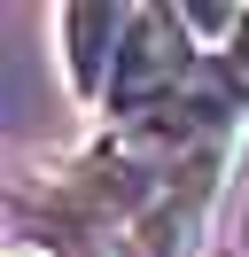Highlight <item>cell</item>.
Here are the masks:
<instances>
[{"instance_id":"cell-1","label":"cell","mask_w":249,"mask_h":257,"mask_svg":"<svg viewBox=\"0 0 249 257\" xmlns=\"http://www.w3.org/2000/svg\"><path fill=\"white\" fill-rule=\"evenodd\" d=\"M210 70V55L187 39L179 8H133V32H125V55L109 70V125H140V117L171 109L187 86Z\"/></svg>"},{"instance_id":"cell-4","label":"cell","mask_w":249,"mask_h":257,"mask_svg":"<svg viewBox=\"0 0 249 257\" xmlns=\"http://www.w3.org/2000/svg\"><path fill=\"white\" fill-rule=\"evenodd\" d=\"M8 257H39V249H31V241H24V234H16V241H8Z\"/></svg>"},{"instance_id":"cell-3","label":"cell","mask_w":249,"mask_h":257,"mask_svg":"<svg viewBox=\"0 0 249 257\" xmlns=\"http://www.w3.org/2000/svg\"><path fill=\"white\" fill-rule=\"evenodd\" d=\"M226 70H233V86H241V94H249V32H241V47L226 55Z\"/></svg>"},{"instance_id":"cell-2","label":"cell","mask_w":249,"mask_h":257,"mask_svg":"<svg viewBox=\"0 0 249 257\" xmlns=\"http://www.w3.org/2000/svg\"><path fill=\"white\" fill-rule=\"evenodd\" d=\"M125 32H133V8H109V0H86V8H55V39H62V86H70L86 109L109 101V70L125 55Z\"/></svg>"}]
</instances>
